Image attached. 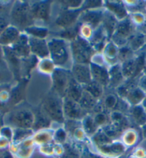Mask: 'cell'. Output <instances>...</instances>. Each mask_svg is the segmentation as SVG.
Here are the masks:
<instances>
[{
  "label": "cell",
  "mask_w": 146,
  "mask_h": 158,
  "mask_svg": "<svg viewBox=\"0 0 146 158\" xmlns=\"http://www.w3.org/2000/svg\"><path fill=\"white\" fill-rule=\"evenodd\" d=\"M97 125L95 124L93 117L86 116L83 119V128L84 131L88 134L96 133Z\"/></svg>",
  "instance_id": "cell-35"
},
{
  "label": "cell",
  "mask_w": 146,
  "mask_h": 158,
  "mask_svg": "<svg viewBox=\"0 0 146 158\" xmlns=\"http://www.w3.org/2000/svg\"><path fill=\"white\" fill-rule=\"evenodd\" d=\"M34 116L27 109L20 110L11 115L10 121L18 128L28 129L34 123Z\"/></svg>",
  "instance_id": "cell-10"
},
{
  "label": "cell",
  "mask_w": 146,
  "mask_h": 158,
  "mask_svg": "<svg viewBox=\"0 0 146 158\" xmlns=\"http://www.w3.org/2000/svg\"><path fill=\"white\" fill-rule=\"evenodd\" d=\"M63 99V98L54 92L48 95L43 102L42 109L44 113L49 118L57 121H63L64 116Z\"/></svg>",
  "instance_id": "cell-5"
},
{
  "label": "cell",
  "mask_w": 146,
  "mask_h": 158,
  "mask_svg": "<svg viewBox=\"0 0 146 158\" xmlns=\"http://www.w3.org/2000/svg\"><path fill=\"white\" fill-rule=\"evenodd\" d=\"M10 19L13 26L19 29H23L34 25L32 13L30 2H16L11 8Z\"/></svg>",
  "instance_id": "cell-2"
},
{
  "label": "cell",
  "mask_w": 146,
  "mask_h": 158,
  "mask_svg": "<svg viewBox=\"0 0 146 158\" xmlns=\"http://www.w3.org/2000/svg\"><path fill=\"white\" fill-rule=\"evenodd\" d=\"M105 11V8L83 11L79 16L78 23L89 25L93 30L96 29L102 24Z\"/></svg>",
  "instance_id": "cell-9"
},
{
  "label": "cell",
  "mask_w": 146,
  "mask_h": 158,
  "mask_svg": "<svg viewBox=\"0 0 146 158\" xmlns=\"http://www.w3.org/2000/svg\"><path fill=\"white\" fill-rule=\"evenodd\" d=\"M118 52L119 48L111 40H108L102 52L103 56H104L105 61L108 68L114 64L120 63L118 60Z\"/></svg>",
  "instance_id": "cell-18"
},
{
  "label": "cell",
  "mask_w": 146,
  "mask_h": 158,
  "mask_svg": "<svg viewBox=\"0 0 146 158\" xmlns=\"http://www.w3.org/2000/svg\"><path fill=\"white\" fill-rule=\"evenodd\" d=\"M104 8V1H84L82 6L83 11L86 10H92V9H99Z\"/></svg>",
  "instance_id": "cell-36"
},
{
  "label": "cell",
  "mask_w": 146,
  "mask_h": 158,
  "mask_svg": "<svg viewBox=\"0 0 146 158\" xmlns=\"http://www.w3.org/2000/svg\"><path fill=\"white\" fill-rule=\"evenodd\" d=\"M4 57V48H3V47L0 45V64L2 63V60H3Z\"/></svg>",
  "instance_id": "cell-50"
},
{
  "label": "cell",
  "mask_w": 146,
  "mask_h": 158,
  "mask_svg": "<svg viewBox=\"0 0 146 158\" xmlns=\"http://www.w3.org/2000/svg\"><path fill=\"white\" fill-rule=\"evenodd\" d=\"M118 22L119 21L115 17L113 14L106 10L105 11L104 17L103 19L101 26L104 28L109 40H111V37L113 36L115 31H116Z\"/></svg>",
  "instance_id": "cell-20"
},
{
  "label": "cell",
  "mask_w": 146,
  "mask_h": 158,
  "mask_svg": "<svg viewBox=\"0 0 146 158\" xmlns=\"http://www.w3.org/2000/svg\"><path fill=\"white\" fill-rule=\"evenodd\" d=\"M37 68L40 73L44 74V75H51L56 67L51 58L48 57V58L39 60Z\"/></svg>",
  "instance_id": "cell-30"
},
{
  "label": "cell",
  "mask_w": 146,
  "mask_h": 158,
  "mask_svg": "<svg viewBox=\"0 0 146 158\" xmlns=\"http://www.w3.org/2000/svg\"><path fill=\"white\" fill-rule=\"evenodd\" d=\"M0 158H2V155H0Z\"/></svg>",
  "instance_id": "cell-55"
},
{
  "label": "cell",
  "mask_w": 146,
  "mask_h": 158,
  "mask_svg": "<svg viewBox=\"0 0 146 158\" xmlns=\"http://www.w3.org/2000/svg\"><path fill=\"white\" fill-rule=\"evenodd\" d=\"M29 37H33L41 39H47L50 35V31L46 26L33 25L24 31Z\"/></svg>",
  "instance_id": "cell-22"
},
{
  "label": "cell",
  "mask_w": 146,
  "mask_h": 158,
  "mask_svg": "<svg viewBox=\"0 0 146 158\" xmlns=\"http://www.w3.org/2000/svg\"><path fill=\"white\" fill-rule=\"evenodd\" d=\"M83 10L79 9H61L55 18L53 26L58 31L71 28L78 23V19Z\"/></svg>",
  "instance_id": "cell-8"
},
{
  "label": "cell",
  "mask_w": 146,
  "mask_h": 158,
  "mask_svg": "<svg viewBox=\"0 0 146 158\" xmlns=\"http://www.w3.org/2000/svg\"><path fill=\"white\" fill-rule=\"evenodd\" d=\"M9 97H10V94L7 91L2 90L0 92V102H5L8 101Z\"/></svg>",
  "instance_id": "cell-47"
},
{
  "label": "cell",
  "mask_w": 146,
  "mask_h": 158,
  "mask_svg": "<svg viewBox=\"0 0 146 158\" xmlns=\"http://www.w3.org/2000/svg\"><path fill=\"white\" fill-rule=\"evenodd\" d=\"M52 135L51 133H49L47 131H41L37 133L33 137V139L36 142L40 144H44L49 142V140H51Z\"/></svg>",
  "instance_id": "cell-37"
},
{
  "label": "cell",
  "mask_w": 146,
  "mask_h": 158,
  "mask_svg": "<svg viewBox=\"0 0 146 158\" xmlns=\"http://www.w3.org/2000/svg\"><path fill=\"white\" fill-rule=\"evenodd\" d=\"M131 118L136 124L145 126L146 124V110L142 104L130 107Z\"/></svg>",
  "instance_id": "cell-25"
},
{
  "label": "cell",
  "mask_w": 146,
  "mask_h": 158,
  "mask_svg": "<svg viewBox=\"0 0 146 158\" xmlns=\"http://www.w3.org/2000/svg\"><path fill=\"white\" fill-rule=\"evenodd\" d=\"M11 48L21 59L30 56L32 52L29 45V37L25 33H21L20 38L11 45Z\"/></svg>",
  "instance_id": "cell-16"
},
{
  "label": "cell",
  "mask_w": 146,
  "mask_h": 158,
  "mask_svg": "<svg viewBox=\"0 0 146 158\" xmlns=\"http://www.w3.org/2000/svg\"><path fill=\"white\" fill-rule=\"evenodd\" d=\"M135 32L136 27L128 16L123 20L119 21L111 40L118 48L126 46L128 45V40Z\"/></svg>",
  "instance_id": "cell-6"
},
{
  "label": "cell",
  "mask_w": 146,
  "mask_h": 158,
  "mask_svg": "<svg viewBox=\"0 0 146 158\" xmlns=\"http://www.w3.org/2000/svg\"><path fill=\"white\" fill-rule=\"evenodd\" d=\"M119 97L116 93H108L102 98V104L104 109L113 110L116 107Z\"/></svg>",
  "instance_id": "cell-32"
},
{
  "label": "cell",
  "mask_w": 146,
  "mask_h": 158,
  "mask_svg": "<svg viewBox=\"0 0 146 158\" xmlns=\"http://www.w3.org/2000/svg\"><path fill=\"white\" fill-rule=\"evenodd\" d=\"M135 56V52H134L128 45L119 48L118 52V60L120 63H123L128 60L133 58Z\"/></svg>",
  "instance_id": "cell-33"
},
{
  "label": "cell",
  "mask_w": 146,
  "mask_h": 158,
  "mask_svg": "<svg viewBox=\"0 0 146 158\" xmlns=\"http://www.w3.org/2000/svg\"><path fill=\"white\" fill-rule=\"evenodd\" d=\"M91 73L92 80L99 83L105 88L108 87L109 85V68L104 65L91 63L89 64Z\"/></svg>",
  "instance_id": "cell-13"
},
{
  "label": "cell",
  "mask_w": 146,
  "mask_h": 158,
  "mask_svg": "<svg viewBox=\"0 0 146 158\" xmlns=\"http://www.w3.org/2000/svg\"><path fill=\"white\" fill-rule=\"evenodd\" d=\"M145 12H146V4H145Z\"/></svg>",
  "instance_id": "cell-54"
},
{
  "label": "cell",
  "mask_w": 146,
  "mask_h": 158,
  "mask_svg": "<svg viewBox=\"0 0 146 158\" xmlns=\"http://www.w3.org/2000/svg\"><path fill=\"white\" fill-rule=\"evenodd\" d=\"M121 69L124 77L126 80L135 78L136 74V63L135 56L124 63H121Z\"/></svg>",
  "instance_id": "cell-28"
},
{
  "label": "cell",
  "mask_w": 146,
  "mask_h": 158,
  "mask_svg": "<svg viewBox=\"0 0 146 158\" xmlns=\"http://www.w3.org/2000/svg\"><path fill=\"white\" fill-rule=\"evenodd\" d=\"M20 30L13 25H9L0 35V45L11 47L21 35Z\"/></svg>",
  "instance_id": "cell-17"
},
{
  "label": "cell",
  "mask_w": 146,
  "mask_h": 158,
  "mask_svg": "<svg viewBox=\"0 0 146 158\" xmlns=\"http://www.w3.org/2000/svg\"><path fill=\"white\" fill-rule=\"evenodd\" d=\"M0 134L2 137H3L6 139L10 140L14 138V133L11 131V129L9 127H3L0 130Z\"/></svg>",
  "instance_id": "cell-43"
},
{
  "label": "cell",
  "mask_w": 146,
  "mask_h": 158,
  "mask_svg": "<svg viewBox=\"0 0 146 158\" xmlns=\"http://www.w3.org/2000/svg\"><path fill=\"white\" fill-rule=\"evenodd\" d=\"M142 105H143V106L144 107L145 109H146V97H145V98L144 101H143V103H142Z\"/></svg>",
  "instance_id": "cell-53"
},
{
  "label": "cell",
  "mask_w": 146,
  "mask_h": 158,
  "mask_svg": "<svg viewBox=\"0 0 146 158\" xmlns=\"http://www.w3.org/2000/svg\"><path fill=\"white\" fill-rule=\"evenodd\" d=\"M31 52L39 60L49 57V48L47 39L29 37Z\"/></svg>",
  "instance_id": "cell-14"
},
{
  "label": "cell",
  "mask_w": 146,
  "mask_h": 158,
  "mask_svg": "<svg viewBox=\"0 0 146 158\" xmlns=\"http://www.w3.org/2000/svg\"><path fill=\"white\" fill-rule=\"evenodd\" d=\"M136 138H137V136H136L135 131L131 130L127 131L123 136V141L126 145L130 146L135 143Z\"/></svg>",
  "instance_id": "cell-40"
},
{
  "label": "cell",
  "mask_w": 146,
  "mask_h": 158,
  "mask_svg": "<svg viewBox=\"0 0 146 158\" xmlns=\"http://www.w3.org/2000/svg\"><path fill=\"white\" fill-rule=\"evenodd\" d=\"M109 77V88L116 89L121 85H123L126 79L123 75V72H122L121 63H118L110 67Z\"/></svg>",
  "instance_id": "cell-19"
},
{
  "label": "cell",
  "mask_w": 146,
  "mask_h": 158,
  "mask_svg": "<svg viewBox=\"0 0 146 158\" xmlns=\"http://www.w3.org/2000/svg\"><path fill=\"white\" fill-rule=\"evenodd\" d=\"M62 130H63V129H59V130L56 133V138L59 141H64L66 138L65 132Z\"/></svg>",
  "instance_id": "cell-48"
},
{
  "label": "cell",
  "mask_w": 146,
  "mask_h": 158,
  "mask_svg": "<svg viewBox=\"0 0 146 158\" xmlns=\"http://www.w3.org/2000/svg\"><path fill=\"white\" fill-rule=\"evenodd\" d=\"M143 136H144L145 138H146V124H145V126H143Z\"/></svg>",
  "instance_id": "cell-52"
},
{
  "label": "cell",
  "mask_w": 146,
  "mask_h": 158,
  "mask_svg": "<svg viewBox=\"0 0 146 158\" xmlns=\"http://www.w3.org/2000/svg\"><path fill=\"white\" fill-rule=\"evenodd\" d=\"M129 18L136 27L137 26L144 24L145 21V16L142 12H133L129 14Z\"/></svg>",
  "instance_id": "cell-39"
},
{
  "label": "cell",
  "mask_w": 146,
  "mask_h": 158,
  "mask_svg": "<svg viewBox=\"0 0 146 158\" xmlns=\"http://www.w3.org/2000/svg\"><path fill=\"white\" fill-rule=\"evenodd\" d=\"M146 44V35L144 33L136 31L130 38L128 42V46L135 52L140 51Z\"/></svg>",
  "instance_id": "cell-21"
},
{
  "label": "cell",
  "mask_w": 146,
  "mask_h": 158,
  "mask_svg": "<svg viewBox=\"0 0 146 158\" xmlns=\"http://www.w3.org/2000/svg\"><path fill=\"white\" fill-rule=\"evenodd\" d=\"M39 62V59L33 55H31L30 56L26 58L21 59V74L22 73L25 75L30 73L33 68H37L38 63Z\"/></svg>",
  "instance_id": "cell-29"
},
{
  "label": "cell",
  "mask_w": 146,
  "mask_h": 158,
  "mask_svg": "<svg viewBox=\"0 0 146 158\" xmlns=\"http://www.w3.org/2000/svg\"><path fill=\"white\" fill-rule=\"evenodd\" d=\"M83 92H84V90H83V86L76 82L72 77L70 83H69L68 90H67L66 97L75 102H79L80 99L82 97Z\"/></svg>",
  "instance_id": "cell-23"
},
{
  "label": "cell",
  "mask_w": 146,
  "mask_h": 158,
  "mask_svg": "<svg viewBox=\"0 0 146 158\" xmlns=\"http://www.w3.org/2000/svg\"><path fill=\"white\" fill-rule=\"evenodd\" d=\"M83 90L99 101L101 100L105 95V87L93 80L83 87Z\"/></svg>",
  "instance_id": "cell-27"
},
{
  "label": "cell",
  "mask_w": 146,
  "mask_h": 158,
  "mask_svg": "<svg viewBox=\"0 0 146 158\" xmlns=\"http://www.w3.org/2000/svg\"><path fill=\"white\" fill-rule=\"evenodd\" d=\"M2 158H12V157H11V155L9 152H7L2 155Z\"/></svg>",
  "instance_id": "cell-51"
},
{
  "label": "cell",
  "mask_w": 146,
  "mask_h": 158,
  "mask_svg": "<svg viewBox=\"0 0 146 158\" xmlns=\"http://www.w3.org/2000/svg\"><path fill=\"white\" fill-rule=\"evenodd\" d=\"M145 110H146V109H145Z\"/></svg>",
  "instance_id": "cell-57"
},
{
  "label": "cell",
  "mask_w": 146,
  "mask_h": 158,
  "mask_svg": "<svg viewBox=\"0 0 146 158\" xmlns=\"http://www.w3.org/2000/svg\"><path fill=\"white\" fill-rule=\"evenodd\" d=\"M63 108L64 116L69 119L76 120L84 116L86 111L81 106L79 103L66 97L63 99Z\"/></svg>",
  "instance_id": "cell-12"
},
{
  "label": "cell",
  "mask_w": 146,
  "mask_h": 158,
  "mask_svg": "<svg viewBox=\"0 0 146 158\" xmlns=\"http://www.w3.org/2000/svg\"><path fill=\"white\" fill-rule=\"evenodd\" d=\"M84 1L78 0H68V1H59V6H61V9H79L82 8Z\"/></svg>",
  "instance_id": "cell-34"
},
{
  "label": "cell",
  "mask_w": 146,
  "mask_h": 158,
  "mask_svg": "<svg viewBox=\"0 0 146 158\" xmlns=\"http://www.w3.org/2000/svg\"><path fill=\"white\" fill-rule=\"evenodd\" d=\"M104 8L118 21L128 18L130 14L123 1H104Z\"/></svg>",
  "instance_id": "cell-15"
},
{
  "label": "cell",
  "mask_w": 146,
  "mask_h": 158,
  "mask_svg": "<svg viewBox=\"0 0 146 158\" xmlns=\"http://www.w3.org/2000/svg\"><path fill=\"white\" fill-rule=\"evenodd\" d=\"M2 137V136H1V134H0V138H1Z\"/></svg>",
  "instance_id": "cell-56"
},
{
  "label": "cell",
  "mask_w": 146,
  "mask_h": 158,
  "mask_svg": "<svg viewBox=\"0 0 146 158\" xmlns=\"http://www.w3.org/2000/svg\"><path fill=\"white\" fill-rule=\"evenodd\" d=\"M79 28H80V23H78L77 24L75 25L73 27L66 28V29L58 31L56 32V34L54 35V37H57L62 38V39L66 40L69 42L73 41L79 36Z\"/></svg>",
  "instance_id": "cell-24"
},
{
  "label": "cell",
  "mask_w": 146,
  "mask_h": 158,
  "mask_svg": "<svg viewBox=\"0 0 146 158\" xmlns=\"http://www.w3.org/2000/svg\"><path fill=\"white\" fill-rule=\"evenodd\" d=\"M9 141V140H7L3 137L0 138V150L4 149V148L8 147Z\"/></svg>",
  "instance_id": "cell-49"
},
{
  "label": "cell",
  "mask_w": 146,
  "mask_h": 158,
  "mask_svg": "<svg viewBox=\"0 0 146 158\" xmlns=\"http://www.w3.org/2000/svg\"><path fill=\"white\" fill-rule=\"evenodd\" d=\"M146 97V92L139 87H135L129 93L128 97L126 99L127 102L130 104L131 106H138L142 104Z\"/></svg>",
  "instance_id": "cell-26"
},
{
  "label": "cell",
  "mask_w": 146,
  "mask_h": 158,
  "mask_svg": "<svg viewBox=\"0 0 146 158\" xmlns=\"http://www.w3.org/2000/svg\"><path fill=\"white\" fill-rule=\"evenodd\" d=\"M93 119H94V121L97 126L106 125L108 121V117L106 114L103 111L99 112V113H95Z\"/></svg>",
  "instance_id": "cell-41"
},
{
  "label": "cell",
  "mask_w": 146,
  "mask_h": 158,
  "mask_svg": "<svg viewBox=\"0 0 146 158\" xmlns=\"http://www.w3.org/2000/svg\"><path fill=\"white\" fill-rule=\"evenodd\" d=\"M93 31L94 30L89 25L80 24L79 36L89 41L93 35Z\"/></svg>",
  "instance_id": "cell-38"
},
{
  "label": "cell",
  "mask_w": 146,
  "mask_h": 158,
  "mask_svg": "<svg viewBox=\"0 0 146 158\" xmlns=\"http://www.w3.org/2000/svg\"><path fill=\"white\" fill-rule=\"evenodd\" d=\"M71 72L73 78L83 87L92 81L89 64L73 63L71 69Z\"/></svg>",
  "instance_id": "cell-11"
},
{
  "label": "cell",
  "mask_w": 146,
  "mask_h": 158,
  "mask_svg": "<svg viewBox=\"0 0 146 158\" xmlns=\"http://www.w3.org/2000/svg\"><path fill=\"white\" fill-rule=\"evenodd\" d=\"M70 46L73 63L89 64L96 53L91 43L81 36L71 41Z\"/></svg>",
  "instance_id": "cell-3"
},
{
  "label": "cell",
  "mask_w": 146,
  "mask_h": 158,
  "mask_svg": "<svg viewBox=\"0 0 146 158\" xmlns=\"http://www.w3.org/2000/svg\"><path fill=\"white\" fill-rule=\"evenodd\" d=\"M138 87L146 92V74H143L138 78Z\"/></svg>",
  "instance_id": "cell-46"
},
{
  "label": "cell",
  "mask_w": 146,
  "mask_h": 158,
  "mask_svg": "<svg viewBox=\"0 0 146 158\" xmlns=\"http://www.w3.org/2000/svg\"><path fill=\"white\" fill-rule=\"evenodd\" d=\"M9 80V73L4 69L0 68V84L4 83Z\"/></svg>",
  "instance_id": "cell-45"
},
{
  "label": "cell",
  "mask_w": 146,
  "mask_h": 158,
  "mask_svg": "<svg viewBox=\"0 0 146 158\" xmlns=\"http://www.w3.org/2000/svg\"><path fill=\"white\" fill-rule=\"evenodd\" d=\"M52 3L49 1L30 2L31 13L35 25L46 26L51 23Z\"/></svg>",
  "instance_id": "cell-4"
},
{
  "label": "cell",
  "mask_w": 146,
  "mask_h": 158,
  "mask_svg": "<svg viewBox=\"0 0 146 158\" xmlns=\"http://www.w3.org/2000/svg\"><path fill=\"white\" fill-rule=\"evenodd\" d=\"M31 131L29 129L24 128H17L15 133H14V140H21L27 137L28 135L31 134Z\"/></svg>",
  "instance_id": "cell-42"
},
{
  "label": "cell",
  "mask_w": 146,
  "mask_h": 158,
  "mask_svg": "<svg viewBox=\"0 0 146 158\" xmlns=\"http://www.w3.org/2000/svg\"><path fill=\"white\" fill-rule=\"evenodd\" d=\"M51 78L53 92L63 99L65 98L69 83L72 78L71 70L56 68L51 75Z\"/></svg>",
  "instance_id": "cell-7"
},
{
  "label": "cell",
  "mask_w": 146,
  "mask_h": 158,
  "mask_svg": "<svg viewBox=\"0 0 146 158\" xmlns=\"http://www.w3.org/2000/svg\"><path fill=\"white\" fill-rule=\"evenodd\" d=\"M99 100L95 99L94 97H93L91 95L84 91L82 97L78 103L85 111H88V110L94 109L96 105L99 104Z\"/></svg>",
  "instance_id": "cell-31"
},
{
  "label": "cell",
  "mask_w": 146,
  "mask_h": 158,
  "mask_svg": "<svg viewBox=\"0 0 146 158\" xmlns=\"http://www.w3.org/2000/svg\"><path fill=\"white\" fill-rule=\"evenodd\" d=\"M9 26V23L8 20L6 18L3 17V16H0V35L6 28Z\"/></svg>",
  "instance_id": "cell-44"
},
{
  "label": "cell",
  "mask_w": 146,
  "mask_h": 158,
  "mask_svg": "<svg viewBox=\"0 0 146 158\" xmlns=\"http://www.w3.org/2000/svg\"><path fill=\"white\" fill-rule=\"evenodd\" d=\"M49 57L56 68L71 70L73 64L70 42L57 37L48 39Z\"/></svg>",
  "instance_id": "cell-1"
}]
</instances>
